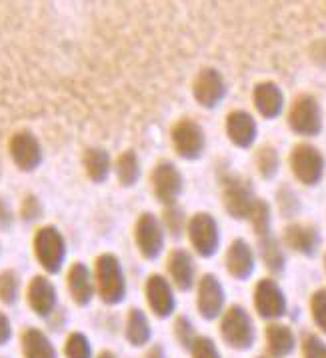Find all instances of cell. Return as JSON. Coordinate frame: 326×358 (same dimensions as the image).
<instances>
[{"instance_id": "4dcf8cb0", "label": "cell", "mask_w": 326, "mask_h": 358, "mask_svg": "<svg viewBox=\"0 0 326 358\" xmlns=\"http://www.w3.org/2000/svg\"><path fill=\"white\" fill-rule=\"evenodd\" d=\"M248 222L255 230V234L260 238V236H267L272 232V208L267 201L258 199L253 208V213L248 216Z\"/></svg>"}, {"instance_id": "9a60e30c", "label": "cell", "mask_w": 326, "mask_h": 358, "mask_svg": "<svg viewBox=\"0 0 326 358\" xmlns=\"http://www.w3.org/2000/svg\"><path fill=\"white\" fill-rule=\"evenodd\" d=\"M284 248L297 252L300 257H316L323 244V236L316 227L306 224V222H290L283 230Z\"/></svg>"}, {"instance_id": "60d3db41", "label": "cell", "mask_w": 326, "mask_h": 358, "mask_svg": "<svg viewBox=\"0 0 326 358\" xmlns=\"http://www.w3.org/2000/svg\"><path fill=\"white\" fill-rule=\"evenodd\" d=\"M10 338H13V324H10V318L0 310V346H4Z\"/></svg>"}, {"instance_id": "6da1fadb", "label": "cell", "mask_w": 326, "mask_h": 358, "mask_svg": "<svg viewBox=\"0 0 326 358\" xmlns=\"http://www.w3.org/2000/svg\"><path fill=\"white\" fill-rule=\"evenodd\" d=\"M94 282L100 301L108 306H116L127 299V274L120 258L113 252H102L94 262Z\"/></svg>"}, {"instance_id": "4316f807", "label": "cell", "mask_w": 326, "mask_h": 358, "mask_svg": "<svg viewBox=\"0 0 326 358\" xmlns=\"http://www.w3.org/2000/svg\"><path fill=\"white\" fill-rule=\"evenodd\" d=\"M114 172H116V178L120 182V187L132 188L139 180H141V160L136 157L134 150H125L120 152L116 162H114Z\"/></svg>"}, {"instance_id": "7bdbcfd3", "label": "cell", "mask_w": 326, "mask_h": 358, "mask_svg": "<svg viewBox=\"0 0 326 358\" xmlns=\"http://www.w3.org/2000/svg\"><path fill=\"white\" fill-rule=\"evenodd\" d=\"M99 358H118L114 352H111V350H104V352H100Z\"/></svg>"}, {"instance_id": "83f0119b", "label": "cell", "mask_w": 326, "mask_h": 358, "mask_svg": "<svg viewBox=\"0 0 326 358\" xmlns=\"http://www.w3.org/2000/svg\"><path fill=\"white\" fill-rule=\"evenodd\" d=\"M153 336L148 316L141 308H130L127 316V338L132 346H144Z\"/></svg>"}, {"instance_id": "d590c367", "label": "cell", "mask_w": 326, "mask_h": 358, "mask_svg": "<svg viewBox=\"0 0 326 358\" xmlns=\"http://www.w3.org/2000/svg\"><path fill=\"white\" fill-rule=\"evenodd\" d=\"M302 358H326V343L314 332H306L302 336Z\"/></svg>"}, {"instance_id": "44dd1931", "label": "cell", "mask_w": 326, "mask_h": 358, "mask_svg": "<svg viewBox=\"0 0 326 358\" xmlns=\"http://www.w3.org/2000/svg\"><path fill=\"white\" fill-rule=\"evenodd\" d=\"M27 301L32 313L38 316H50L57 310L58 304V292L55 282L46 276V274H36L32 276L27 288Z\"/></svg>"}, {"instance_id": "8d00e7d4", "label": "cell", "mask_w": 326, "mask_h": 358, "mask_svg": "<svg viewBox=\"0 0 326 358\" xmlns=\"http://www.w3.org/2000/svg\"><path fill=\"white\" fill-rule=\"evenodd\" d=\"M174 334H176L178 343L183 344L185 348H192L194 341L199 338L197 332H194L192 322H190V318H186V316H178L176 318V322H174Z\"/></svg>"}, {"instance_id": "7a4b0ae2", "label": "cell", "mask_w": 326, "mask_h": 358, "mask_svg": "<svg viewBox=\"0 0 326 358\" xmlns=\"http://www.w3.org/2000/svg\"><path fill=\"white\" fill-rule=\"evenodd\" d=\"M32 250H34L36 262L46 274H58L66 264V257H69L66 238L52 224L41 227L34 232Z\"/></svg>"}, {"instance_id": "ba28073f", "label": "cell", "mask_w": 326, "mask_h": 358, "mask_svg": "<svg viewBox=\"0 0 326 358\" xmlns=\"http://www.w3.org/2000/svg\"><path fill=\"white\" fill-rule=\"evenodd\" d=\"M134 243L142 258L156 260L166 246V230L162 220L153 213H142L134 224Z\"/></svg>"}, {"instance_id": "277c9868", "label": "cell", "mask_w": 326, "mask_h": 358, "mask_svg": "<svg viewBox=\"0 0 326 358\" xmlns=\"http://www.w3.org/2000/svg\"><path fill=\"white\" fill-rule=\"evenodd\" d=\"M288 166L292 176L304 187H318L326 174V158L320 148L311 143H298L292 146Z\"/></svg>"}, {"instance_id": "d6a6232c", "label": "cell", "mask_w": 326, "mask_h": 358, "mask_svg": "<svg viewBox=\"0 0 326 358\" xmlns=\"http://www.w3.org/2000/svg\"><path fill=\"white\" fill-rule=\"evenodd\" d=\"M276 204L284 218H295L300 213V201H298L297 192L286 185L276 190Z\"/></svg>"}, {"instance_id": "30bf717a", "label": "cell", "mask_w": 326, "mask_h": 358, "mask_svg": "<svg viewBox=\"0 0 326 358\" xmlns=\"http://www.w3.org/2000/svg\"><path fill=\"white\" fill-rule=\"evenodd\" d=\"M150 185H153V192L158 202L164 204V208H166V206H174L180 199V194L185 192V176L174 162L160 160L153 169Z\"/></svg>"}, {"instance_id": "836d02e7", "label": "cell", "mask_w": 326, "mask_h": 358, "mask_svg": "<svg viewBox=\"0 0 326 358\" xmlns=\"http://www.w3.org/2000/svg\"><path fill=\"white\" fill-rule=\"evenodd\" d=\"M66 358H92V346L83 332H72L64 344Z\"/></svg>"}, {"instance_id": "cb8c5ba5", "label": "cell", "mask_w": 326, "mask_h": 358, "mask_svg": "<svg viewBox=\"0 0 326 358\" xmlns=\"http://www.w3.org/2000/svg\"><path fill=\"white\" fill-rule=\"evenodd\" d=\"M258 257L262 260L264 268L274 276L284 273L286 268V252H284V244L270 232L267 236L258 238Z\"/></svg>"}, {"instance_id": "ee69618b", "label": "cell", "mask_w": 326, "mask_h": 358, "mask_svg": "<svg viewBox=\"0 0 326 358\" xmlns=\"http://www.w3.org/2000/svg\"><path fill=\"white\" fill-rule=\"evenodd\" d=\"M325 273H326V252H325Z\"/></svg>"}, {"instance_id": "9c48e42d", "label": "cell", "mask_w": 326, "mask_h": 358, "mask_svg": "<svg viewBox=\"0 0 326 358\" xmlns=\"http://www.w3.org/2000/svg\"><path fill=\"white\" fill-rule=\"evenodd\" d=\"M253 302H255L256 315L270 322H276L288 310V301L283 287L272 276H264L256 282Z\"/></svg>"}, {"instance_id": "f1b7e54d", "label": "cell", "mask_w": 326, "mask_h": 358, "mask_svg": "<svg viewBox=\"0 0 326 358\" xmlns=\"http://www.w3.org/2000/svg\"><path fill=\"white\" fill-rule=\"evenodd\" d=\"M255 164L258 174L264 180H272L281 171V155L272 144H262L255 155Z\"/></svg>"}, {"instance_id": "f35d334b", "label": "cell", "mask_w": 326, "mask_h": 358, "mask_svg": "<svg viewBox=\"0 0 326 358\" xmlns=\"http://www.w3.org/2000/svg\"><path fill=\"white\" fill-rule=\"evenodd\" d=\"M190 350H192V358H220L216 344L208 336H199Z\"/></svg>"}, {"instance_id": "d4e9b609", "label": "cell", "mask_w": 326, "mask_h": 358, "mask_svg": "<svg viewBox=\"0 0 326 358\" xmlns=\"http://www.w3.org/2000/svg\"><path fill=\"white\" fill-rule=\"evenodd\" d=\"M83 166H85L86 176H88L94 185L106 182L108 176H111V172L114 171L111 155H108L104 148H99V146L86 148L85 155H83Z\"/></svg>"}, {"instance_id": "8992f818", "label": "cell", "mask_w": 326, "mask_h": 358, "mask_svg": "<svg viewBox=\"0 0 326 358\" xmlns=\"http://www.w3.org/2000/svg\"><path fill=\"white\" fill-rule=\"evenodd\" d=\"M186 236L192 250L202 258H213L220 248V224L211 213H197L188 218Z\"/></svg>"}, {"instance_id": "484cf974", "label": "cell", "mask_w": 326, "mask_h": 358, "mask_svg": "<svg viewBox=\"0 0 326 358\" xmlns=\"http://www.w3.org/2000/svg\"><path fill=\"white\" fill-rule=\"evenodd\" d=\"M22 355L24 358H58L55 344L38 329H27L22 332Z\"/></svg>"}, {"instance_id": "603a6c76", "label": "cell", "mask_w": 326, "mask_h": 358, "mask_svg": "<svg viewBox=\"0 0 326 358\" xmlns=\"http://www.w3.org/2000/svg\"><path fill=\"white\" fill-rule=\"evenodd\" d=\"M264 341L270 358H286L297 348V336L292 329L281 322H270L264 330Z\"/></svg>"}, {"instance_id": "3957f363", "label": "cell", "mask_w": 326, "mask_h": 358, "mask_svg": "<svg viewBox=\"0 0 326 358\" xmlns=\"http://www.w3.org/2000/svg\"><path fill=\"white\" fill-rule=\"evenodd\" d=\"M286 122H288V129L300 138L318 136L323 132V127H325V116H323L320 101L314 94H309V92L298 94L288 106Z\"/></svg>"}, {"instance_id": "e0dca14e", "label": "cell", "mask_w": 326, "mask_h": 358, "mask_svg": "<svg viewBox=\"0 0 326 358\" xmlns=\"http://www.w3.org/2000/svg\"><path fill=\"white\" fill-rule=\"evenodd\" d=\"M166 273L172 287L183 292H188L197 287V258L186 248H174L166 258Z\"/></svg>"}, {"instance_id": "74e56055", "label": "cell", "mask_w": 326, "mask_h": 358, "mask_svg": "<svg viewBox=\"0 0 326 358\" xmlns=\"http://www.w3.org/2000/svg\"><path fill=\"white\" fill-rule=\"evenodd\" d=\"M20 216L24 222H36L43 218V202L38 201V196L34 194L24 196V201L20 204Z\"/></svg>"}, {"instance_id": "ab89813d", "label": "cell", "mask_w": 326, "mask_h": 358, "mask_svg": "<svg viewBox=\"0 0 326 358\" xmlns=\"http://www.w3.org/2000/svg\"><path fill=\"white\" fill-rule=\"evenodd\" d=\"M15 227V213H13V206L4 199H0V230H10Z\"/></svg>"}, {"instance_id": "b9f144b4", "label": "cell", "mask_w": 326, "mask_h": 358, "mask_svg": "<svg viewBox=\"0 0 326 358\" xmlns=\"http://www.w3.org/2000/svg\"><path fill=\"white\" fill-rule=\"evenodd\" d=\"M146 358H164V350H162V346L155 344V346H153V348L148 350Z\"/></svg>"}, {"instance_id": "f546056e", "label": "cell", "mask_w": 326, "mask_h": 358, "mask_svg": "<svg viewBox=\"0 0 326 358\" xmlns=\"http://www.w3.org/2000/svg\"><path fill=\"white\" fill-rule=\"evenodd\" d=\"M20 290H22L20 274L13 268H4L0 273V302H4L6 306H13L20 299Z\"/></svg>"}, {"instance_id": "4fadbf2b", "label": "cell", "mask_w": 326, "mask_h": 358, "mask_svg": "<svg viewBox=\"0 0 326 358\" xmlns=\"http://www.w3.org/2000/svg\"><path fill=\"white\" fill-rule=\"evenodd\" d=\"M227 306V290L220 278L213 273H204L197 282V308L202 318L216 320L225 315Z\"/></svg>"}, {"instance_id": "8fae6325", "label": "cell", "mask_w": 326, "mask_h": 358, "mask_svg": "<svg viewBox=\"0 0 326 358\" xmlns=\"http://www.w3.org/2000/svg\"><path fill=\"white\" fill-rule=\"evenodd\" d=\"M174 152L185 160H199L206 148V132L192 118H180L171 132Z\"/></svg>"}, {"instance_id": "7402d4cb", "label": "cell", "mask_w": 326, "mask_h": 358, "mask_svg": "<svg viewBox=\"0 0 326 358\" xmlns=\"http://www.w3.org/2000/svg\"><path fill=\"white\" fill-rule=\"evenodd\" d=\"M66 288L69 294L78 306H88L97 296V282L94 273L86 266L85 262H72L66 273Z\"/></svg>"}, {"instance_id": "d6986e66", "label": "cell", "mask_w": 326, "mask_h": 358, "mask_svg": "<svg viewBox=\"0 0 326 358\" xmlns=\"http://www.w3.org/2000/svg\"><path fill=\"white\" fill-rule=\"evenodd\" d=\"M225 129L230 144H234L241 150L253 148L258 138V122L255 115H250L248 110H230L227 115Z\"/></svg>"}, {"instance_id": "f6af8a7d", "label": "cell", "mask_w": 326, "mask_h": 358, "mask_svg": "<svg viewBox=\"0 0 326 358\" xmlns=\"http://www.w3.org/2000/svg\"><path fill=\"white\" fill-rule=\"evenodd\" d=\"M256 358H269V357H256Z\"/></svg>"}, {"instance_id": "e575fe53", "label": "cell", "mask_w": 326, "mask_h": 358, "mask_svg": "<svg viewBox=\"0 0 326 358\" xmlns=\"http://www.w3.org/2000/svg\"><path fill=\"white\" fill-rule=\"evenodd\" d=\"M311 316L316 329L326 334V288H318L312 292Z\"/></svg>"}, {"instance_id": "5b68a950", "label": "cell", "mask_w": 326, "mask_h": 358, "mask_svg": "<svg viewBox=\"0 0 326 358\" xmlns=\"http://www.w3.org/2000/svg\"><path fill=\"white\" fill-rule=\"evenodd\" d=\"M220 336L234 350H248L256 341L253 316L241 304H232L220 316Z\"/></svg>"}, {"instance_id": "ffe728a7", "label": "cell", "mask_w": 326, "mask_h": 358, "mask_svg": "<svg viewBox=\"0 0 326 358\" xmlns=\"http://www.w3.org/2000/svg\"><path fill=\"white\" fill-rule=\"evenodd\" d=\"M225 266L234 280H248L256 271V252L244 238H234L228 244L225 255Z\"/></svg>"}, {"instance_id": "52a82bcc", "label": "cell", "mask_w": 326, "mask_h": 358, "mask_svg": "<svg viewBox=\"0 0 326 358\" xmlns=\"http://www.w3.org/2000/svg\"><path fill=\"white\" fill-rule=\"evenodd\" d=\"M256 194L250 182L239 174H228L222 180V204L225 210L236 220H248L256 204Z\"/></svg>"}, {"instance_id": "2e32d148", "label": "cell", "mask_w": 326, "mask_h": 358, "mask_svg": "<svg viewBox=\"0 0 326 358\" xmlns=\"http://www.w3.org/2000/svg\"><path fill=\"white\" fill-rule=\"evenodd\" d=\"M148 308L155 313L158 318H169L176 308V296H174V287L164 274H150L144 287Z\"/></svg>"}, {"instance_id": "7c38bea8", "label": "cell", "mask_w": 326, "mask_h": 358, "mask_svg": "<svg viewBox=\"0 0 326 358\" xmlns=\"http://www.w3.org/2000/svg\"><path fill=\"white\" fill-rule=\"evenodd\" d=\"M8 155L20 172H34L44 160L43 144L32 130H18L8 141Z\"/></svg>"}, {"instance_id": "1f68e13d", "label": "cell", "mask_w": 326, "mask_h": 358, "mask_svg": "<svg viewBox=\"0 0 326 358\" xmlns=\"http://www.w3.org/2000/svg\"><path fill=\"white\" fill-rule=\"evenodd\" d=\"M162 224H164V230H166V234H171L174 238H178L183 232H186V224H188V220H186L185 213H183V208L178 206V204H174V206H166L164 208V215H162Z\"/></svg>"}, {"instance_id": "ac0fdd59", "label": "cell", "mask_w": 326, "mask_h": 358, "mask_svg": "<svg viewBox=\"0 0 326 358\" xmlns=\"http://www.w3.org/2000/svg\"><path fill=\"white\" fill-rule=\"evenodd\" d=\"M253 104L258 116H262L264 120H276L286 108V96L278 83L260 80L253 88Z\"/></svg>"}, {"instance_id": "5bb4252c", "label": "cell", "mask_w": 326, "mask_h": 358, "mask_svg": "<svg viewBox=\"0 0 326 358\" xmlns=\"http://www.w3.org/2000/svg\"><path fill=\"white\" fill-rule=\"evenodd\" d=\"M228 86L222 72L213 66L200 69L192 83V96L202 108L214 110L220 102L227 99Z\"/></svg>"}]
</instances>
